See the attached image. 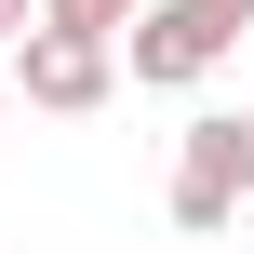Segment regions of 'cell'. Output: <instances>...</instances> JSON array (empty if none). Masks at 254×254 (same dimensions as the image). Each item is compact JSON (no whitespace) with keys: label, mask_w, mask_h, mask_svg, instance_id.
<instances>
[{"label":"cell","mask_w":254,"mask_h":254,"mask_svg":"<svg viewBox=\"0 0 254 254\" xmlns=\"http://www.w3.org/2000/svg\"><path fill=\"white\" fill-rule=\"evenodd\" d=\"M13 94L54 107V121L107 107V94H121V40H94V27H27V40H13Z\"/></svg>","instance_id":"cell-1"},{"label":"cell","mask_w":254,"mask_h":254,"mask_svg":"<svg viewBox=\"0 0 254 254\" xmlns=\"http://www.w3.org/2000/svg\"><path fill=\"white\" fill-rule=\"evenodd\" d=\"M228 40H241V27H228L214 0H147V13L121 27V54H134V80H161V94H188V80H214V67H228Z\"/></svg>","instance_id":"cell-2"},{"label":"cell","mask_w":254,"mask_h":254,"mask_svg":"<svg viewBox=\"0 0 254 254\" xmlns=\"http://www.w3.org/2000/svg\"><path fill=\"white\" fill-rule=\"evenodd\" d=\"M228 214H241V121H188L174 134V228L214 241Z\"/></svg>","instance_id":"cell-3"},{"label":"cell","mask_w":254,"mask_h":254,"mask_svg":"<svg viewBox=\"0 0 254 254\" xmlns=\"http://www.w3.org/2000/svg\"><path fill=\"white\" fill-rule=\"evenodd\" d=\"M147 0H40V27H94V40H121Z\"/></svg>","instance_id":"cell-4"},{"label":"cell","mask_w":254,"mask_h":254,"mask_svg":"<svg viewBox=\"0 0 254 254\" xmlns=\"http://www.w3.org/2000/svg\"><path fill=\"white\" fill-rule=\"evenodd\" d=\"M27 27H40V0H0V40H27Z\"/></svg>","instance_id":"cell-5"},{"label":"cell","mask_w":254,"mask_h":254,"mask_svg":"<svg viewBox=\"0 0 254 254\" xmlns=\"http://www.w3.org/2000/svg\"><path fill=\"white\" fill-rule=\"evenodd\" d=\"M241 201H254V121H241Z\"/></svg>","instance_id":"cell-6"},{"label":"cell","mask_w":254,"mask_h":254,"mask_svg":"<svg viewBox=\"0 0 254 254\" xmlns=\"http://www.w3.org/2000/svg\"><path fill=\"white\" fill-rule=\"evenodd\" d=\"M214 13H228V27H254V0H214Z\"/></svg>","instance_id":"cell-7"},{"label":"cell","mask_w":254,"mask_h":254,"mask_svg":"<svg viewBox=\"0 0 254 254\" xmlns=\"http://www.w3.org/2000/svg\"><path fill=\"white\" fill-rule=\"evenodd\" d=\"M0 107H13V67H0Z\"/></svg>","instance_id":"cell-8"}]
</instances>
